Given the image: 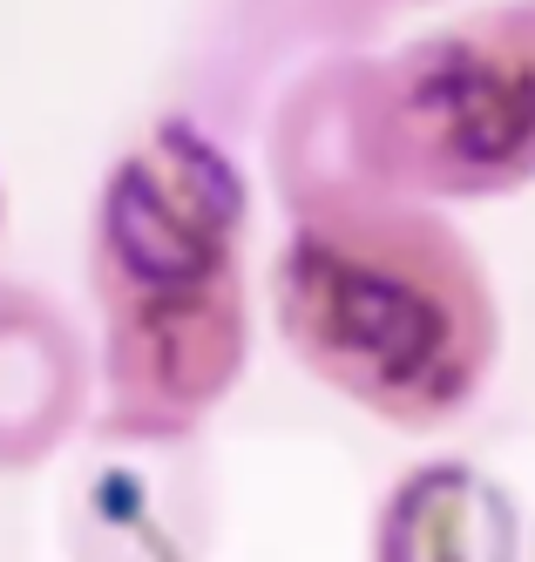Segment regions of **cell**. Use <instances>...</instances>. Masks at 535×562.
<instances>
[{
  "label": "cell",
  "mask_w": 535,
  "mask_h": 562,
  "mask_svg": "<svg viewBox=\"0 0 535 562\" xmlns=\"http://www.w3.org/2000/svg\"><path fill=\"white\" fill-rule=\"evenodd\" d=\"M244 177L197 123L115 156L89 224L96 386L115 440H177L244 367Z\"/></svg>",
  "instance_id": "obj_1"
},
{
  "label": "cell",
  "mask_w": 535,
  "mask_h": 562,
  "mask_svg": "<svg viewBox=\"0 0 535 562\" xmlns=\"http://www.w3.org/2000/svg\"><path fill=\"white\" fill-rule=\"evenodd\" d=\"M278 326L319 380L406 427L447 420L495 352L481 265L400 196L299 211L278 258Z\"/></svg>",
  "instance_id": "obj_2"
},
{
  "label": "cell",
  "mask_w": 535,
  "mask_h": 562,
  "mask_svg": "<svg viewBox=\"0 0 535 562\" xmlns=\"http://www.w3.org/2000/svg\"><path fill=\"white\" fill-rule=\"evenodd\" d=\"M359 196H461L535 177V0L461 21L359 75Z\"/></svg>",
  "instance_id": "obj_3"
},
{
  "label": "cell",
  "mask_w": 535,
  "mask_h": 562,
  "mask_svg": "<svg viewBox=\"0 0 535 562\" xmlns=\"http://www.w3.org/2000/svg\"><path fill=\"white\" fill-rule=\"evenodd\" d=\"M96 352L75 318L21 278H0V474L41 468L81 427Z\"/></svg>",
  "instance_id": "obj_4"
}]
</instances>
